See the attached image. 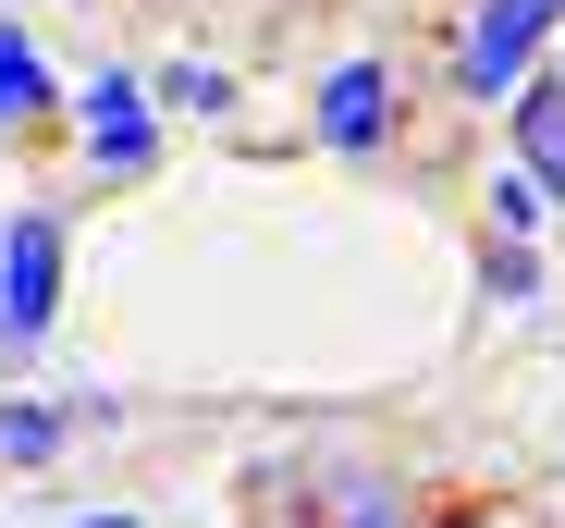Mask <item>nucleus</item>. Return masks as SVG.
I'll return each mask as SVG.
<instances>
[{
	"mask_svg": "<svg viewBox=\"0 0 565 528\" xmlns=\"http://www.w3.org/2000/svg\"><path fill=\"white\" fill-rule=\"evenodd\" d=\"M553 13H565V0H480V13L455 25V86H467V99H516L529 62H541V37H553Z\"/></svg>",
	"mask_w": 565,
	"mask_h": 528,
	"instance_id": "f257e3e1",
	"label": "nucleus"
},
{
	"mask_svg": "<svg viewBox=\"0 0 565 528\" xmlns=\"http://www.w3.org/2000/svg\"><path fill=\"white\" fill-rule=\"evenodd\" d=\"M74 111H86V172H99V185H136V172L160 160V99H148V74L99 62Z\"/></svg>",
	"mask_w": 565,
	"mask_h": 528,
	"instance_id": "f03ea898",
	"label": "nucleus"
},
{
	"mask_svg": "<svg viewBox=\"0 0 565 528\" xmlns=\"http://www.w3.org/2000/svg\"><path fill=\"white\" fill-rule=\"evenodd\" d=\"M62 320V209L0 222V344H38Z\"/></svg>",
	"mask_w": 565,
	"mask_h": 528,
	"instance_id": "7ed1b4c3",
	"label": "nucleus"
},
{
	"mask_svg": "<svg viewBox=\"0 0 565 528\" xmlns=\"http://www.w3.org/2000/svg\"><path fill=\"white\" fill-rule=\"evenodd\" d=\"M320 136H332L344 160L382 148V136H394V62H369V50L332 62V74H320Z\"/></svg>",
	"mask_w": 565,
	"mask_h": 528,
	"instance_id": "20e7f679",
	"label": "nucleus"
},
{
	"mask_svg": "<svg viewBox=\"0 0 565 528\" xmlns=\"http://www.w3.org/2000/svg\"><path fill=\"white\" fill-rule=\"evenodd\" d=\"M504 136H516V172L541 185V209H565V74H529L504 99Z\"/></svg>",
	"mask_w": 565,
	"mask_h": 528,
	"instance_id": "39448f33",
	"label": "nucleus"
},
{
	"mask_svg": "<svg viewBox=\"0 0 565 528\" xmlns=\"http://www.w3.org/2000/svg\"><path fill=\"white\" fill-rule=\"evenodd\" d=\"M38 111H50V62H38L25 25H0V136H25Z\"/></svg>",
	"mask_w": 565,
	"mask_h": 528,
	"instance_id": "423d86ee",
	"label": "nucleus"
},
{
	"mask_svg": "<svg viewBox=\"0 0 565 528\" xmlns=\"http://www.w3.org/2000/svg\"><path fill=\"white\" fill-rule=\"evenodd\" d=\"M50 455H62V406L13 394V406H0V467H50Z\"/></svg>",
	"mask_w": 565,
	"mask_h": 528,
	"instance_id": "0eeeda50",
	"label": "nucleus"
},
{
	"mask_svg": "<svg viewBox=\"0 0 565 528\" xmlns=\"http://www.w3.org/2000/svg\"><path fill=\"white\" fill-rule=\"evenodd\" d=\"M148 99H160V111H234V74H222V62H160Z\"/></svg>",
	"mask_w": 565,
	"mask_h": 528,
	"instance_id": "6e6552de",
	"label": "nucleus"
},
{
	"mask_svg": "<svg viewBox=\"0 0 565 528\" xmlns=\"http://www.w3.org/2000/svg\"><path fill=\"white\" fill-rule=\"evenodd\" d=\"M541 234V185L529 172H492V246H529Z\"/></svg>",
	"mask_w": 565,
	"mask_h": 528,
	"instance_id": "1a4fd4ad",
	"label": "nucleus"
},
{
	"mask_svg": "<svg viewBox=\"0 0 565 528\" xmlns=\"http://www.w3.org/2000/svg\"><path fill=\"white\" fill-rule=\"evenodd\" d=\"M344 528H406V504H394V492H369V479H344Z\"/></svg>",
	"mask_w": 565,
	"mask_h": 528,
	"instance_id": "9d476101",
	"label": "nucleus"
},
{
	"mask_svg": "<svg viewBox=\"0 0 565 528\" xmlns=\"http://www.w3.org/2000/svg\"><path fill=\"white\" fill-rule=\"evenodd\" d=\"M480 283H492V295H529V283H541V258H529V246H492V271H480Z\"/></svg>",
	"mask_w": 565,
	"mask_h": 528,
	"instance_id": "9b49d317",
	"label": "nucleus"
},
{
	"mask_svg": "<svg viewBox=\"0 0 565 528\" xmlns=\"http://www.w3.org/2000/svg\"><path fill=\"white\" fill-rule=\"evenodd\" d=\"M430 528H492V504H443V516H430Z\"/></svg>",
	"mask_w": 565,
	"mask_h": 528,
	"instance_id": "f8f14e48",
	"label": "nucleus"
},
{
	"mask_svg": "<svg viewBox=\"0 0 565 528\" xmlns=\"http://www.w3.org/2000/svg\"><path fill=\"white\" fill-rule=\"evenodd\" d=\"M62 528H136V516H62Z\"/></svg>",
	"mask_w": 565,
	"mask_h": 528,
	"instance_id": "ddd939ff",
	"label": "nucleus"
}]
</instances>
